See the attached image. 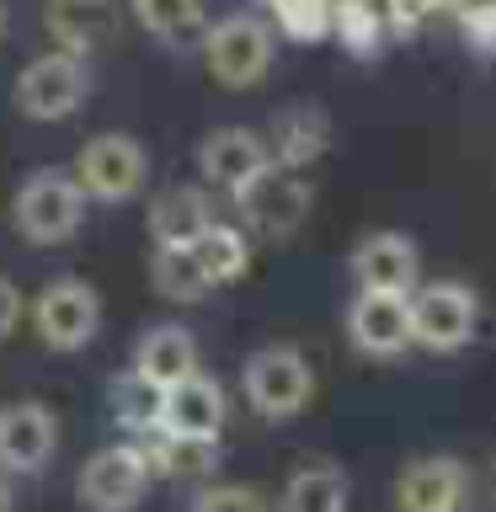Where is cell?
<instances>
[{"label": "cell", "mask_w": 496, "mask_h": 512, "mask_svg": "<svg viewBox=\"0 0 496 512\" xmlns=\"http://www.w3.org/2000/svg\"><path fill=\"white\" fill-rule=\"evenodd\" d=\"M480 331V299L470 283L438 278L411 288V342L427 352H464Z\"/></svg>", "instance_id": "1"}, {"label": "cell", "mask_w": 496, "mask_h": 512, "mask_svg": "<svg viewBox=\"0 0 496 512\" xmlns=\"http://www.w3.org/2000/svg\"><path fill=\"white\" fill-rule=\"evenodd\" d=\"M272 54H278V43H272V27L262 16H224L203 32V59H208V75L219 80V86L230 91H246V86H262L267 70H272Z\"/></svg>", "instance_id": "2"}, {"label": "cell", "mask_w": 496, "mask_h": 512, "mask_svg": "<svg viewBox=\"0 0 496 512\" xmlns=\"http://www.w3.org/2000/svg\"><path fill=\"white\" fill-rule=\"evenodd\" d=\"M86 219V192L75 187L70 171H32L22 192H16V230H22L32 246H59L70 240Z\"/></svg>", "instance_id": "3"}, {"label": "cell", "mask_w": 496, "mask_h": 512, "mask_svg": "<svg viewBox=\"0 0 496 512\" xmlns=\"http://www.w3.org/2000/svg\"><path fill=\"white\" fill-rule=\"evenodd\" d=\"M240 390H246L256 416L288 422V416H299L304 406H310L315 374H310V363H304L299 347H262L246 363V374H240Z\"/></svg>", "instance_id": "4"}, {"label": "cell", "mask_w": 496, "mask_h": 512, "mask_svg": "<svg viewBox=\"0 0 496 512\" xmlns=\"http://www.w3.org/2000/svg\"><path fill=\"white\" fill-rule=\"evenodd\" d=\"M240 219L251 224L256 235L267 240H288L299 230L304 219H310L315 208V187L304 182V171H283V166H267L256 182H246L240 192H230Z\"/></svg>", "instance_id": "5"}, {"label": "cell", "mask_w": 496, "mask_h": 512, "mask_svg": "<svg viewBox=\"0 0 496 512\" xmlns=\"http://www.w3.org/2000/svg\"><path fill=\"white\" fill-rule=\"evenodd\" d=\"M75 187L86 192V203H128L150 176V155L139 139L128 134H96L75 160Z\"/></svg>", "instance_id": "6"}, {"label": "cell", "mask_w": 496, "mask_h": 512, "mask_svg": "<svg viewBox=\"0 0 496 512\" xmlns=\"http://www.w3.org/2000/svg\"><path fill=\"white\" fill-rule=\"evenodd\" d=\"M86 91H91L86 59L64 54V48L32 59L27 70L16 75V107H22L27 118H38V123H59V118H70V112H80Z\"/></svg>", "instance_id": "7"}, {"label": "cell", "mask_w": 496, "mask_h": 512, "mask_svg": "<svg viewBox=\"0 0 496 512\" xmlns=\"http://www.w3.org/2000/svg\"><path fill=\"white\" fill-rule=\"evenodd\" d=\"M32 326H38L43 347L75 352V347H86L96 336V326H102V299H96L91 283L59 278V283H48L43 294L32 299Z\"/></svg>", "instance_id": "8"}, {"label": "cell", "mask_w": 496, "mask_h": 512, "mask_svg": "<svg viewBox=\"0 0 496 512\" xmlns=\"http://www.w3.org/2000/svg\"><path fill=\"white\" fill-rule=\"evenodd\" d=\"M144 486H150V464L134 443H107L96 448L80 470V502L86 512H134Z\"/></svg>", "instance_id": "9"}, {"label": "cell", "mask_w": 496, "mask_h": 512, "mask_svg": "<svg viewBox=\"0 0 496 512\" xmlns=\"http://www.w3.org/2000/svg\"><path fill=\"white\" fill-rule=\"evenodd\" d=\"M347 336L363 358H400L411 342V294H368L358 288L347 310Z\"/></svg>", "instance_id": "10"}, {"label": "cell", "mask_w": 496, "mask_h": 512, "mask_svg": "<svg viewBox=\"0 0 496 512\" xmlns=\"http://www.w3.org/2000/svg\"><path fill=\"white\" fill-rule=\"evenodd\" d=\"M470 502V470L454 454H427L411 459L395 480V507L400 512H464Z\"/></svg>", "instance_id": "11"}, {"label": "cell", "mask_w": 496, "mask_h": 512, "mask_svg": "<svg viewBox=\"0 0 496 512\" xmlns=\"http://www.w3.org/2000/svg\"><path fill=\"white\" fill-rule=\"evenodd\" d=\"M352 278L368 294H411L416 278H422V251L400 230H374L352 251Z\"/></svg>", "instance_id": "12"}, {"label": "cell", "mask_w": 496, "mask_h": 512, "mask_svg": "<svg viewBox=\"0 0 496 512\" xmlns=\"http://www.w3.org/2000/svg\"><path fill=\"white\" fill-rule=\"evenodd\" d=\"M54 443H59V422L48 406H38V400L0 406V470H11V475L43 470Z\"/></svg>", "instance_id": "13"}, {"label": "cell", "mask_w": 496, "mask_h": 512, "mask_svg": "<svg viewBox=\"0 0 496 512\" xmlns=\"http://www.w3.org/2000/svg\"><path fill=\"white\" fill-rule=\"evenodd\" d=\"M267 166H272V155H267V139L256 134V128H214V134L203 139V150H198L203 182H214L224 192H240Z\"/></svg>", "instance_id": "14"}, {"label": "cell", "mask_w": 496, "mask_h": 512, "mask_svg": "<svg viewBox=\"0 0 496 512\" xmlns=\"http://www.w3.org/2000/svg\"><path fill=\"white\" fill-rule=\"evenodd\" d=\"M160 432L171 438H219L224 432V390L208 374H187L160 390Z\"/></svg>", "instance_id": "15"}, {"label": "cell", "mask_w": 496, "mask_h": 512, "mask_svg": "<svg viewBox=\"0 0 496 512\" xmlns=\"http://www.w3.org/2000/svg\"><path fill=\"white\" fill-rule=\"evenodd\" d=\"M134 374L144 384H155V390H171V384H182L187 374H198V342H192V331L176 326V320L144 331L139 347H134Z\"/></svg>", "instance_id": "16"}, {"label": "cell", "mask_w": 496, "mask_h": 512, "mask_svg": "<svg viewBox=\"0 0 496 512\" xmlns=\"http://www.w3.org/2000/svg\"><path fill=\"white\" fill-rule=\"evenodd\" d=\"M43 22L59 38L64 54L86 59L91 48L112 43V32H118V11H112V0H48Z\"/></svg>", "instance_id": "17"}, {"label": "cell", "mask_w": 496, "mask_h": 512, "mask_svg": "<svg viewBox=\"0 0 496 512\" xmlns=\"http://www.w3.org/2000/svg\"><path fill=\"white\" fill-rule=\"evenodd\" d=\"M326 144H331V118L320 107H288L272 118V139H267V155H272V166H283V171H304V166H315L320 155H326Z\"/></svg>", "instance_id": "18"}, {"label": "cell", "mask_w": 496, "mask_h": 512, "mask_svg": "<svg viewBox=\"0 0 496 512\" xmlns=\"http://www.w3.org/2000/svg\"><path fill=\"white\" fill-rule=\"evenodd\" d=\"M150 475H171V480H203L219 464V438H171V432H150L144 443H134Z\"/></svg>", "instance_id": "19"}, {"label": "cell", "mask_w": 496, "mask_h": 512, "mask_svg": "<svg viewBox=\"0 0 496 512\" xmlns=\"http://www.w3.org/2000/svg\"><path fill=\"white\" fill-rule=\"evenodd\" d=\"M203 224H214V214H208V198L198 187H166L150 203L155 246H192V240L203 235Z\"/></svg>", "instance_id": "20"}, {"label": "cell", "mask_w": 496, "mask_h": 512, "mask_svg": "<svg viewBox=\"0 0 496 512\" xmlns=\"http://www.w3.org/2000/svg\"><path fill=\"white\" fill-rule=\"evenodd\" d=\"M192 262H198V272L208 278V288H224V283H240L251 267V246L246 235L235 230V224H203V235L192 240Z\"/></svg>", "instance_id": "21"}, {"label": "cell", "mask_w": 496, "mask_h": 512, "mask_svg": "<svg viewBox=\"0 0 496 512\" xmlns=\"http://www.w3.org/2000/svg\"><path fill=\"white\" fill-rule=\"evenodd\" d=\"M283 512H347V475L336 464H304L283 486Z\"/></svg>", "instance_id": "22"}, {"label": "cell", "mask_w": 496, "mask_h": 512, "mask_svg": "<svg viewBox=\"0 0 496 512\" xmlns=\"http://www.w3.org/2000/svg\"><path fill=\"white\" fill-rule=\"evenodd\" d=\"M139 16L144 32H155L160 43H192L208 32V16H203V0H128Z\"/></svg>", "instance_id": "23"}, {"label": "cell", "mask_w": 496, "mask_h": 512, "mask_svg": "<svg viewBox=\"0 0 496 512\" xmlns=\"http://www.w3.org/2000/svg\"><path fill=\"white\" fill-rule=\"evenodd\" d=\"M150 283H155V294L171 299V304H192V299L214 294V288H208V278L198 272V262H192L187 246H155Z\"/></svg>", "instance_id": "24"}, {"label": "cell", "mask_w": 496, "mask_h": 512, "mask_svg": "<svg viewBox=\"0 0 496 512\" xmlns=\"http://www.w3.org/2000/svg\"><path fill=\"white\" fill-rule=\"evenodd\" d=\"M331 27L358 59L379 54V43H384V16L368 0H331Z\"/></svg>", "instance_id": "25"}, {"label": "cell", "mask_w": 496, "mask_h": 512, "mask_svg": "<svg viewBox=\"0 0 496 512\" xmlns=\"http://www.w3.org/2000/svg\"><path fill=\"white\" fill-rule=\"evenodd\" d=\"M112 411H118V422L134 432V438L160 432V390H155V384H144L139 374H128V379L112 384Z\"/></svg>", "instance_id": "26"}, {"label": "cell", "mask_w": 496, "mask_h": 512, "mask_svg": "<svg viewBox=\"0 0 496 512\" xmlns=\"http://www.w3.org/2000/svg\"><path fill=\"white\" fill-rule=\"evenodd\" d=\"M272 16L299 43H320L331 32V0H272Z\"/></svg>", "instance_id": "27"}, {"label": "cell", "mask_w": 496, "mask_h": 512, "mask_svg": "<svg viewBox=\"0 0 496 512\" xmlns=\"http://www.w3.org/2000/svg\"><path fill=\"white\" fill-rule=\"evenodd\" d=\"M459 32L480 59H496V0H475L459 11Z\"/></svg>", "instance_id": "28"}, {"label": "cell", "mask_w": 496, "mask_h": 512, "mask_svg": "<svg viewBox=\"0 0 496 512\" xmlns=\"http://www.w3.org/2000/svg\"><path fill=\"white\" fill-rule=\"evenodd\" d=\"M192 512H267V502L251 486H203L192 496Z\"/></svg>", "instance_id": "29"}, {"label": "cell", "mask_w": 496, "mask_h": 512, "mask_svg": "<svg viewBox=\"0 0 496 512\" xmlns=\"http://www.w3.org/2000/svg\"><path fill=\"white\" fill-rule=\"evenodd\" d=\"M27 315V304H22V288H16L11 278H0V342L16 331V320Z\"/></svg>", "instance_id": "30"}, {"label": "cell", "mask_w": 496, "mask_h": 512, "mask_svg": "<svg viewBox=\"0 0 496 512\" xmlns=\"http://www.w3.org/2000/svg\"><path fill=\"white\" fill-rule=\"evenodd\" d=\"M0 512H11V486L0 480Z\"/></svg>", "instance_id": "31"}, {"label": "cell", "mask_w": 496, "mask_h": 512, "mask_svg": "<svg viewBox=\"0 0 496 512\" xmlns=\"http://www.w3.org/2000/svg\"><path fill=\"white\" fill-rule=\"evenodd\" d=\"M0 38H6V0H0Z\"/></svg>", "instance_id": "32"}]
</instances>
